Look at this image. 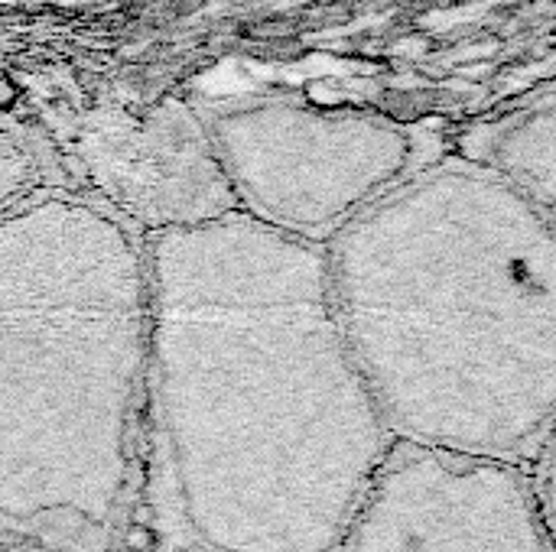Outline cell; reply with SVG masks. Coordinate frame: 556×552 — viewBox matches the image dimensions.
Instances as JSON below:
<instances>
[{
    "label": "cell",
    "instance_id": "4",
    "mask_svg": "<svg viewBox=\"0 0 556 552\" xmlns=\"http://www.w3.org/2000/svg\"><path fill=\"white\" fill-rule=\"evenodd\" d=\"M235 212L309 244H329L413 169V137L365 114L254 104L205 127Z\"/></svg>",
    "mask_w": 556,
    "mask_h": 552
},
{
    "label": "cell",
    "instance_id": "2",
    "mask_svg": "<svg viewBox=\"0 0 556 552\" xmlns=\"http://www.w3.org/2000/svg\"><path fill=\"white\" fill-rule=\"evenodd\" d=\"M332 302L391 439L530 465L553 445L556 234L478 166L400 182L326 244Z\"/></svg>",
    "mask_w": 556,
    "mask_h": 552
},
{
    "label": "cell",
    "instance_id": "3",
    "mask_svg": "<svg viewBox=\"0 0 556 552\" xmlns=\"http://www.w3.org/2000/svg\"><path fill=\"white\" fill-rule=\"evenodd\" d=\"M147 244L43 186L0 215V540L111 552L147 413Z\"/></svg>",
    "mask_w": 556,
    "mask_h": 552
},
{
    "label": "cell",
    "instance_id": "6",
    "mask_svg": "<svg viewBox=\"0 0 556 552\" xmlns=\"http://www.w3.org/2000/svg\"><path fill=\"white\" fill-rule=\"evenodd\" d=\"M478 169H485L504 186L521 192L543 215H553V104L550 95L534 111L514 114L498 134H491V147L478 153Z\"/></svg>",
    "mask_w": 556,
    "mask_h": 552
},
{
    "label": "cell",
    "instance_id": "5",
    "mask_svg": "<svg viewBox=\"0 0 556 552\" xmlns=\"http://www.w3.org/2000/svg\"><path fill=\"white\" fill-rule=\"evenodd\" d=\"M530 465L394 442L339 552H553Z\"/></svg>",
    "mask_w": 556,
    "mask_h": 552
},
{
    "label": "cell",
    "instance_id": "7",
    "mask_svg": "<svg viewBox=\"0 0 556 552\" xmlns=\"http://www.w3.org/2000/svg\"><path fill=\"white\" fill-rule=\"evenodd\" d=\"M43 189V166L36 153L20 143L10 130L0 127V215H7L17 202Z\"/></svg>",
    "mask_w": 556,
    "mask_h": 552
},
{
    "label": "cell",
    "instance_id": "1",
    "mask_svg": "<svg viewBox=\"0 0 556 552\" xmlns=\"http://www.w3.org/2000/svg\"><path fill=\"white\" fill-rule=\"evenodd\" d=\"M147 416L199 552H339L391 452L345 345L326 244L215 212L144 234Z\"/></svg>",
    "mask_w": 556,
    "mask_h": 552
}]
</instances>
